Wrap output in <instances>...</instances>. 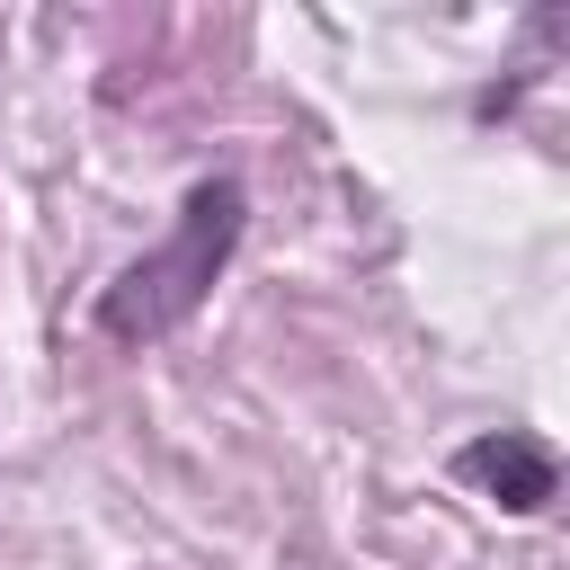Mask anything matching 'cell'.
Returning a JSON list of instances; mask_svg holds the SVG:
<instances>
[{
	"label": "cell",
	"mask_w": 570,
	"mask_h": 570,
	"mask_svg": "<svg viewBox=\"0 0 570 570\" xmlns=\"http://www.w3.org/2000/svg\"><path fill=\"white\" fill-rule=\"evenodd\" d=\"M454 481H472V490H481L490 508H508V517H543V508L561 499V463H552V445L525 436V428H490V436L454 445Z\"/></svg>",
	"instance_id": "2"
},
{
	"label": "cell",
	"mask_w": 570,
	"mask_h": 570,
	"mask_svg": "<svg viewBox=\"0 0 570 570\" xmlns=\"http://www.w3.org/2000/svg\"><path fill=\"white\" fill-rule=\"evenodd\" d=\"M240 232H249V187H240L232 169L196 178V187L178 196V214H169V240L142 249L134 267H116V285L98 294V338H107V347H151V338L187 330V321L205 312V294L223 285Z\"/></svg>",
	"instance_id": "1"
}]
</instances>
